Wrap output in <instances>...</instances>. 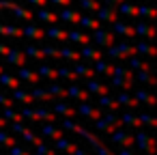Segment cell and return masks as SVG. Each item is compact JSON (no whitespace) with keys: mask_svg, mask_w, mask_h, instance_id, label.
<instances>
[{"mask_svg":"<svg viewBox=\"0 0 157 155\" xmlns=\"http://www.w3.org/2000/svg\"><path fill=\"white\" fill-rule=\"evenodd\" d=\"M110 142L121 144V146H125V149H131V146H133V136L127 134L123 127H118V129H114V131L110 134Z\"/></svg>","mask_w":157,"mask_h":155,"instance_id":"obj_6","label":"cell"},{"mask_svg":"<svg viewBox=\"0 0 157 155\" xmlns=\"http://www.w3.org/2000/svg\"><path fill=\"white\" fill-rule=\"evenodd\" d=\"M116 101L121 103V106H127V108H138L140 103H138V99L136 97H131V95H127V93H121L118 97H116Z\"/></svg>","mask_w":157,"mask_h":155,"instance_id":"obj_44","label":"cell"},{"mask_svg":"<svg viewBox=\"0 0 157 155\" xmlns=\"http://www.w3.org/2000/svg\"><path fill=\"white\" fill-rule=\"evenodd\" d=\"M75 149H78V144H73V142H71L69 138H65V136H63V138H58V140H54V151H56V153L60 151V153L73 155V153H75Z\"/></svg>","mask_w":157,"mask_h":155,"instance_id":"obj_11","label":"cell"},{"mask_svg":"<svg viewBox=\"0 0 157 155\" xmlns=\"http://www.w3.org/2000/svg\"><path fill=\"white\" fill-rule=\"evenodd\" d=\"M60 58L71 60V63H80V60H82V58H80V52H75V50H71V48H63V50H60Z\"/></svg>","mask_w":157,"mask_h":155,"instance_id":"obj_45","label":"cell"},{"mask_svg":"<svg viewBox=\"0 0 157 155\" xmlns=\"http://www.w3.org/2000/svg\"><path fill=\"white\" fill-rule=\"evenodd\" d=\"M2 118H5L7 123H17V121H24V118H22V114H20L17 110H13V108H2Z\"/></svg>","mask_w":157,"mask_h":155,"instance_id":"obj_42","label":"cell"},{"mask_svg":"<svg viewBox=\"0 0 157 155\" xmlns=\"http://www.w3.org/2000/svg\"><path fill=\"white\" fill-rule=\"evenodd\" d=\"M41 136L43 138H52V140H58V138H63L65 134H63V129H58L54 123H45L43 127H41Z\"/></svg>","mask_w":157,"mask_h":155,"instance_id":"obj_21","label":"cell"},{"mask_svg":"<svg viewBox=\"0 0 157 155\" xmlns=\"http://www.w3.org/2000/svg\"><path fill=\"white\" fill-rule=\"evenodd\" d=\"M67 41L88 45V43H90V35H86V33H82V30H69V33H67Z\"/></svg>","mask_w":157,"mask_h":155,"instance_id":"obj_22","label":"cell"},{"mask_svg":"<svg viewBox=\"0 0 157 155\" xmlns=\"http://www.w3.org/2000/svg\"><path fill=\"white\" fill-rule=\"evenodd\" d=\"M45 91L54 97V101H56V99H67V86H63V84L52 82L50 86H45Z\"/></svg>","mask_w":157,"mask_h":155,"instance_id":"obj_25","label":"cell"},{"mask_svg":"<svg viewBox=\"0 0 157 155\" xmlns=\"http://www.w3.org/2000/svg\"><path fill=\"white\" fill-rule=\"evenodd\" d=\"M136 45L131 43H118V45H110L105 48V56L108 58H118V60H127L129 56H136Z\"/></svg>","mask_w":157,"mask_h":155,"instance_id":"obj_2","label":"cell"},{"mask_svg":"<svg viewBox=\"0 0 157 155\" xmlns=\"http://www.w3.org/2000/svg\"><path fill=\"white\" fill-rule=\"evenodd\" d=\"M114 121H116V114H114V112H105V114H101V116L95 121V129H97V131H105Z\"/></svg>","mask_w":157,"mask_h":155,"instance_id":"obj_18","label":"cell"},{"mask_svg":"<svg viewBox=\"0 0 157 155\" xmlns=\"http://www.w3.org/2000/svg\"><path fill=\"white\" fill-rule=\"evenodd\" d=\"M0 35L5 37H24V30L17 26H9V24H0Z\"/></svg>","mask_w":157,"mask_h":155,"instance_id":"obj_37","label":"cell"},{"mask_svg":"<svg viewBox=\"0 0 157 155\" xmlns=\"http://www.w3.org/2000/svg\"><path fill=\"white\" fill-rule=\"evenodd\" d=\"M73 155H90V153H86V151H82V149H80V146H78V149H75V153H73Z\"/></svg>","mask_w":157,"mask_h":155,"instance_id":"obj_60","label":"cell"},{"mask_svg":"<svg viewBox=\"0 0 157 155\" xmlns=\"http://www.w3.org/2000/svg\"><path fill=\"white\" fill-rule=\"evenodd\" d=\"M22 30H24V37L37 39V41H41V39L45 37V30H43V28H39V26H35V24H28V26H24Z\"/></svg>","mask_w":157,"mask_h":155,"instance_id":"obj_26","label":"cell"},{"mask_svg":"<svg viewBox=\"0 0 157 155\" xmlns=\"http://www.w3.org/2000/svg\"><path fill=\"white\" fill-rule=\"evenodd\" d=\"M118 121H121V125H131V127H136V129H140V127H142V123H140L138 114H131V112H123V114L118 116Z\"/></svg>","mask_w":157,"mask_h":155,"instance_id":"obj_27","label":"cell"},{"mask_svg":"<svg viewBox=\"0 0 157 155\" xmlns=\"http://www.w3.org/2000/svg\"><path fill=\"white\" fill-rule=\"evenodd\" d=\"M110 86H116V88H123V91L133 88V71L125 69L123 76H110Z\"/></svg>","mask_w":157,"mask_h":155,"instance_id":"obj_4","label":"cell"},{"mask_svg":"<svg viewBox=\"0 0 157 155\" xmlns=\"http://www.w3.org/2000/svg\"><path fill=\"white\" fill-rule=\"evenodd\" d=\"M114 33L112 30H103V28H97V30H93V35H90V39L99 45V48H110V45H114Z\"/></svg>","mask_w":157,"mask_h":155,"instance_id":"obj_5","label":"cell"},{"mask_svg":"<svg viewBox=\"0 0 157 155\" xmlns=\"http://www.w3.org/2000/svg\"><path fill=\"white\" fill-rule=\"evenodd\" d=\"M56 71H58V78H67L71 82H78V76H75V71L71 67H58Z\"/></svg>","mask_w":157,"mask_h":155,"instance_id":"obj_47","label":"cell"},{"mask_svg":"<svg viewBox=\"0 0 157 155\" xmlns=\"http://www.w3.org/2000/svg\"><path fill=\"white\" fill-rule=\"evenodd\" d=\"M0 86H5V88H20V80L15 78V76H11V73H0Z\"/></svg>","mask_w":157,"mask_h":155,"instance_id":"obj_28","label":"cell"},{"mask_svg":"<svg viewBox=\"0 0 157 155\" xmlns=\"http://www.w3.org/2000/svg\"><path fill=\"white\" fill-rule=\"evenodd\" d=\"M71 69L75 71V76H78V78H86V80H90V78L95 76V71L90 69V65L86 67V65H82V63H75Z\"/></svg>","mask_w":157,"mask_h":155,"instance_id":"obj_34","label":"cell"},{"mask_svg":"<svg viewBox=\"0 0 157 155\" xmlns=\"http://www.w3.org/2000/svg\"><path fill=\"white\" fill-rule=\"evenodd\" d=\"M116 155H136V153H131V151H129V149H121V151H118V153H116Z\"/></svg>","mask_w":157,"mask_h":155,"instance_id":"obj_59","label":"cell"},{"mask_svg":"<svg viewBox=\"0 0 157 155\" xmlns=\"http://www.w3.org/2000/svg\"><path fill=\"white\" fill-rule=\"evenodd\" d=\"M118 13H123L125 17H138V7L136 5H129V2H121L118 7Z\"/></svg>","mask_w":157,"mask_h":155,"instance_id":"obj_38","label":"cell"},{"mask_svg":"<svg viewBox=\"0 0 157 155\" xmlns=\"http://www.w3.org/2000/svg\"><path fill=\"white\" fill-rule=\"evenodd\" d=\"M5 127H7V121H5L2 116H0V129H5Z\"/></svg>","mask_w":157,"mask_h":155,"instance_id":"obj_61","label":"cell"},{"mask_svg":"<svg viewBox=\"0 0 157 155\" xmlns=\"http://www.w3.org/2000/svg\"><path fill=\"white\" fill-rule=\"evenodd\" d=\"M95 15H97L99 22H110V24H114V22L118 20V9H116V7H105V5H101Z\"/></svg>","mask_w":157,"mask_h":155,"instance_id":"obj_7","label":"cell"},{"mask_svg":"<svg viewBox=\"0 0 157 155\" xmlns=\"http://www.w3.org/2000/svg\"><path fill=\"white\" fill-rule=\"evenodd\" d=\"M99 108L108 110V112H116L121 108V103L116 101V97H108V95H99Z\"/></svg>","mask_w":157,"mask_h":155,"instance_id":"obj_23","label":"cell"},{"mask_svg":"<svg viewBox=\"0 0 157 155\" xmlns=\"http://www.w3.org/2000/svg\"><path fill=\"white\" fill-rule=\"evenodd\" d=\"M24 54H26V58H35V60H43L45 58L43 48H37V45H26L24 48Z\"/></svg>","mask_w":157,"mask_h":155,"instance_id":"obj_36","label":"cell"},{"mask_svg":"<svg viewBox=\"0 0 157 155\" xmlns=\"http://www.w3.org/2000/svg\"><path fill=\"white\" fill-rule=\"evenodd\" d=\"M136 52L138 54H146V56H157V48L153 43H146V41H140L136 45Z\"/></svg>","mask_w":157,"mask_h":155,"instance_id":"obj_39","label":"cell"},{"mask_svg":"<svg viewBox=\"0 0 157 155\" xmlns=\"http://www.w3.org/2000/svg\"><path fill=\"white\" fill-rule=\"evenodd\" d=\"M138 118H140V123H142V125H151L153 129L157 127V118H155L153 114H146V112H140V114H138Z\"/></svg>","mask_w":157,"mask_h":155,"instance_id":"obj_50","label":"cell"},{"mask_svg":"<svg viewBox=\"0 0 157 155\" xmlns=\"http://www.w3.org/2000/svg\"><path fill=\"white\" fill-rule=\"evenodd\" d=\"M11 11H13V15L20 17V20H26V22H33V20H35V13H33L30 9H26V7H20L17 2H13Z\"/></svg>","mask_w":157,"mask_h":155,"instance_id":"obj_24","label":"cell"},{"mask_svg":"<svg viewBox=\"0 0 157 155\" xmlns=\"http://www.w3.org/2000/svg\"><path fill=\"white\" fill-rule=\"evenodd\" d=\"M30 95H33L35 101H41V103H50V101H54V97H52L45 88H33Z\"/></svg>","mask_w":157,"mask_h":155,"instance_id":"obj_35","label":"cell"},{"mask_svg":"<svg viewBox=\"0 0 157 155\" xmlns=\"http://www.w3.org/2000/svg\"><path fill=\"white\" fill-rule=\"evenodd\" d=\"M22 118H30V121H35V123H41V121H45V123H56L58 121V116L52 112V110H45V108H33V106H26L22 112Z\"/></svg>","mask_w":157,"mask_h":155,"instance_id":"obj_1","label":"cell"},{"mask_svg":"<svg viewBox=\"0 0 157 155\" xmlns=\"http://www.w3.org/2000/svg\"><path fill=\"white\" fill-rule=\"evenodd\" d=\"M80 5H82L84 11H93V13H97V9L101 7V0H80Z\"/></svg>","mask_w":157,"mask_h":155,"instance_id":"obj_48","label":"cell"},{"mask_svg":"<svg viewBox=\"0 0 157 155\" xmlns=\"http://www.w3.org/2000/svg\"><path fill=\"white\" fill-rule=\"evenodd\" d=\"M11 129H13V134H22V129H24V123L22 121H17V123H11Z\"/></svg>","mask_w":157,"mask_h":155,"instance_id":"obj_53","label":"cell"},{"mask_svg":"<svg viewBox=\"0 0 157 155\" xmlns=\"http://www.w3.org/2000/svg\"><path fill=\"white\" fill-rule=\"evenodd\" d=\"M80 17H82V13L73 11L71 7H63L60 13H58V20H63L67 24H80Z\"/></svg>","mask_w":157,"mask_h":155,"instance_id":"obj_14","label":"cell"},{"mask_svg":"<svg viewBox=\"0 0 157 155\" xmlns=\"http://www.w3.org/2000/svg\"><path fill=\"white\" fill-rule=\"evenodd\" d=\"M86 91L88 93H95V95H108V86L101 84V82H97V80H93V78L86 82Z\"/></svg>","mask_w":157,"mask_h":155,"instance_id":"obj_32","label":"cell"},{"mask_svg":"<svg viewBox=\"0 0 157 155\" xmlns=\"http://www.w3.org/2000/svg\"><path fill=\"white\" fill-rule=\"evenodd\" d=\"M80 58L82 60H101L103 58V52L99 50V48H93V45H84L82 50H80Z\"/></svg>","mask_w":157,"mask_h":155,"instance_id":"obj_12","label":"cell"},{"mask_svg":"<svg viewBox=\"0 0 157 155\" xmlns=\"http://www.w3.org/2000/svg\"><path fill=\"white\" fill-rule=\"evenodd\" d=\"M0 73H2V65H0Z\"/></svg>","mask_w":157,"mask_h":155,"instance_id":"obj_62","label":"cell"},{"mask_svg":"<svg viewBox=\"0 0 157 155\" xmlns=\"http://www.w3.org/2000/svg\"><path fill=\"white\" fill-rule=\"evenodd\" d=\"M93 67H95V69H93L95 73H105V76H112V71H114V65H110L105 58L95 60V63H93Z\"/></svg>","mask_w":157,"mask_h":155,"instance_id":"obj_31","label":"cell"},{"mask_svg":"<svg viewBox=\"0 0 157 155\" xmlns=\"http://www.w3.org/2000/svg\"><path fill=\"white\" fill-rule=\"evenodd\" d=\"M157 15V11L153 9V7H146V5H140L138 7V17H148V20H153Z\"/></svg>","mask_w":157,"mask_h":155,"instance_id":"obj_49","label":"cell"},{"mask_svg":"<svg viewBox=\"0 0 157 155\" xmlns=\"http://www.w3.org/2000/svg\"><path fill=\"white\" fill-rule=\"evenodd\" d=\"M5 58H7V63H9V65H15V67H26V54H24L22 50L11 48V50H9V54H7Z\"/></svg>","mask_w":157,"mask_h":155,"instance_id":"obj_13","label":"cell"},{"mask_svg":"<svg viewBox=\"0 0 157 155\" xmlns=\"http://www.w3.org/2000/svg\"><path fill=\"white\" fill-rule=\"evenodd\" d=\"M133 144H136L140 151H146V155H153V153H155V138H153L151 134L142 131V127H140V131L133 136Z\"/></svg>","mask_w":157,"mask_h":155,"instance_id":"obj_3","label":"cell"},{"mask_svg":"<svg viewBox=\"0 0 157 155\" xmlns=\"http://www.w3.org/2000/svg\"><path fill=\"white\" fill-rule=\"evenodd\" d=\"M9 50H11L9 45H5V43H0V56H7V54H9Z\"/></svg>","mask_w":157,"mask_h":155,"instance_id":"obj_58","label":"cell"},{"mask_svg":"<svg viewBox=\"0 0 157 155\" xmlns=\"http://www.w3.org/2000/svg\"><path fill=\"white\" fill-rule=\"evenodd\" d=\"M17 80H24V82H28V84H39V73L37 71H33V69H28V67H20L17 69Z\"/></svg>","mask_w":157,"mask_h":155,"instance_id":"obj_16","label":"cell"},{"mask_svg":"<svg viewBox=\"0 0 157 155\" xmlns=\"http://www.w3.org/2000/svg\"><path fill=\"white\" fill-rule=\"evenodd\" d=\"M35 17H37V20H41V22H48L50 26L58 22V13H56V11H48L45 7H37V13H35Z\"/></svg>","mask_w":157,"mask_h":155,"instance_id":"obj_15","label":"cell"},{"mask_svg":"<svg viewBox=\"0 0 157 155\" xmlns=\"http://www.w3.org/2000/svg\"><path fill=\"white\" fill-rule=\"evenodd\" d=\"M13 144H17V138H15V136H11V134H9V131H5V129H0V146L9 149V146H13Z\"/></svg>","mask_w":157,"mask_h":155,"instance_id":"obj_43","label":"cell"},{"mask_svg":"<svg viewBox=\"0 0 157 155\" xmlns=\"http://www.w3.org/2000/svg\"><path fill=\"white\" fill-rule=\"evenodd\" d=\"M121 2H123V0H103L101 5H105V7H118Z\"/></svg>","mask_w":157,"mask_h":155,"instance_id":"obj_56","label":"cell"},{"mask_svg":"<svg viewBox=\"0 0 157 155\" xmlns=\"http://www.w3.org/2000/svg\"><path fill=\"white\" fill-rule=\"evenodd\" d=\"M37 73H39V78H48V80H56L58 78V71L54 67H50V65H41L37 69Z\"/></svg>","mask_w":157,"mask_h":155,"instance_id":"obj_40","label":"cell"},{"mask_svg":"<svg viewBox=\"0 0 157 155\" xmlns=\"http://www.w3.org/2000/svg\"><path fill=\"white\" fill-rule=\"evenodd\" d=\"M13 7V0H0V9H11Z\"/></svg>","mask_w":157,"mask_h":155,"instance_id":"obj_57","label":"cell"},{"mask_svg":"<svg viewBox=\"0 0 157 155\" xmlns=\"http://www.w3.org/2000/svg\"><path fill=\"white\" fill-rule=\"evenodd\" d=\"M56 116H63V118H75L78 116V112L71 108V106H67L65 101H54V110H52Z\"/></svg>","mask_w":157,"mask_h":155,"instance_id":"obj_10","label":"cell"},{"mask_svg":"<svg viewBox=\"0 0 157 155\" xmlns=\"http://www.w3.org/2000/svg\"><path fill=\"white\" fill-rule=\"evenodd\" d=\"M112 33H114V35H123V37H136L133 26H131V24H123V22H118V20L112 24Z\"/></svg>","mask_w":157,"mask_h":155,"instance_id":"obj_19","label":"cell"},{"mask_svg":"<svg viewBox=\"0 0 157 155\" xmlns=\"http://www.w3.org/2000/svg\"><path fill=\"white\" fill-rule=\"evenodd\" d=\"M88 91L86 88H82V86H78V84H71V86H67V97H73V99H78V101H88Z\"/></svg>","mask_w":157,"mask_h":155,"instance_id":"obj_17","label":"cell"},{"mask_svg":"<svg viewBox=\"0 0 157 155\" xmlns=\"http://www.w3.org/2000/svg\"><path fill=\"white\" fill-rule=\"evenodd\" d=\"M133 78H136L138 82H144V84H148V86H155V84H157V80L151 76V71H138Z\"/></svg>","mask_w":157,"mask_h":155,"instance_id":"obj_46","label":"cell"},{"mask_svg":"<svg viewBox=\"0 0 157 155\" xmlns=\"http://www.w3.org/2000/svg\"><path fill=\"white\" fill-rule=\"evenodd\" d=\"M80 26L88 28V30H97V28H101V22L97 17H93V15H82L80 17Z\"/></svg>","mask_w":157,"mask_h":155,"instance_id":"obj_33","label":"cell"},{"mask_svg":"<svg viewBox=\"0 0 157 155\" xmlns=\"http://www.w3.org/2000/svg\"><path fill=\"white\" fill-rule=\"evenodd\" d=\"M127 60H129V67H131V69H138V71H153L151 63L140 60V58H138V54H136V56H129Z\"/></svg>","mask_w":157,"mask_h":155,"instance_id":"obj_30","label":"cell"},{"mask_svg":"<svg viewBox=\"0 0 157 155\" xmlns=\"http://www.w3.org/2000/svg\"><path fill=\"white\" fill-rule=\"evenodd\" d=\"M28 5H33V7H45L48 5V0H26Z\"/></svg>","mask_w":157,"mask_h":155,"instance_id":"obj_55","label":"cell"},{"mask_svg":"<svg viewBox=\"0 0 157 155\" xmlns=\"http://www.w3.org/2000/svg\"><path fill=\"white\" fill-rule=\"evenodd\" d=\"M43 54H45V58H60V50H58V48H54V45L43 48Z\"/></svg>","mask_w":157,"mask_h":155,"instance_id":"obj_51","label":"cell"},{"mask_svg":"<svg viewBox=\"0 0 157 155\" xmlns=\"http://www.w3.org/2000/svg\"><path fill=\"white\" fill-rule=\"evenodd\" d=\"M11 99H13L15 103H24V106H33V103H35L33 95H30V93H24L22 88H13V93H11Z\"/></svg>","mask_w":157,"mask_h":155,"instance_id":"obj_20","label":"cell"},{"mask_svg":"<svg viewBox=\"0 0 157 155\" xmlns=\"http://www.w3.org/2000/svg\"><path fill=\"white\" fill-rule=\"evenodd\" d=\"M9 155H33V153L26 151V149L20 146V144H13V146H9Z\"/></svg>","mask_w":157,"mask_h":155,"instance_id":"obj_52","label":"cell"},{"mask_svg":"<svg viewBox=\"0 0 157 155\" xmlns=\"http://www.w3.org/2000/svg\"><path fill=\"white\" fill-rule=\"evenodd\" d=\"M133 97L138 99V103H146V106H155V97H153L151 93H146V91H142V88H138Z\"/></svg>","mask_w":157,"mask_h":155,"instance_id":"obj_41","label":"cell"},{"mask_svg":"<svg viewBox=\"0 0 157 155\" xmlns=\"http://www.w3.org/2000/svg\"><path fill=\"white\" fill-rule=\"evenodd\" d=\"M78 116H84V118H90V121H97L99 116H101V110L99 108H90L86 101H80V106H78Z\"/></svg>","mask_w":157,"mask_h":155,"instance_id":"obj_8","label":"cell"},{"mask_svg":"<svg viewBox=\"0 0 157 155\" xmlns=\"http://www.w3.org/2000/svg\"><path fill=\"white\" fill-rule=\"evenodd\" d=\"M52 5H58V7H71V0H48Z\"/></svg>","mask_w":157,"mask_h":155,"instance_id":"obj_54","label":"cell"},{"mask_svg":"<svg viewBox=\"0 0 157 155\" xmlns=\"http://www.w3.org/2000/svg\"><path fill=\"white\" fill-rule=\"evenodd\" d=\"M45 37H50V39H54V41H67V30H63V28H58V26H50L48 30H45Z\"/></svg>","mask_w":157,"mask_h":155,"instance_id":"obj_29","label":"cell"},{"mask_svg":"<svg viewBox=\"0 0 157 155\" xmlns=\"http://www.w3.org/2000/svg\"><path fill=\"white\" fill-rule=\"evenodd\" d=\"M133 30H136V35H138V37H146L148 41H153V39L157 37V30H155V26H153V24L138 22V24L133 26Z\"/></svg>","mask_w":157,"mask_h":155,"instance_id":"obj_9","label":"cell"}]
</instances>
